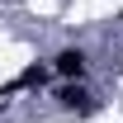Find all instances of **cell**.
Here are the masks:
<instances>
[{
	"label": "cell",
	"mask_w": 123,
	"mask_h": 123,
	"mask_svg": "<svg viewBox=\"0 0 123 123\" xmlns=\"http://www.w3.org/2000/svg\"><path fill=\"white\" fill-rule=\"evenodd\" d=\"M52 66H57V76H85V52H80V47H66V52H57V62H52Z\"/></svg>",
	"instance_id": "6da1fadb"
},
{
	"label": "cell",
	"mask_w": 123,
	"mask_h": 123,
	"mask_svg": "<svg viewBox=\"0 0 123 123\" xmlns=\"http://www.w3.org/2000/svg\"><path fill=\"white\" fill-rule=\"evenodd\" d=\"M62 104H66V109H76V114H95V109H99L90 95H85V90H76V85H66V90H62Z\"/></svg>",
	"instance_id": "7a4b0ae2"
}]
</instances>
